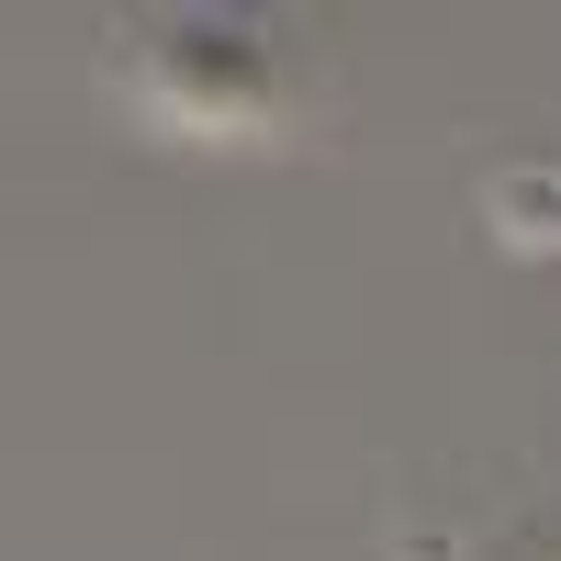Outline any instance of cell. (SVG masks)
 <instances>
[{
    "label": "cell",
    "instance_id": "obj_1",
    "mask_svg": "<svg viewBox=\"0 0 561 561\" xmlns=\"http://www.w3.org/2000/svg\"><path fill=\"white\" fill-rule=\"evenodd\" d=\"M113 34V90L169 135H270L293 113V68L259 12H147Z\"/></svg>",
    "mask_w": 561,
    "mask_h": 561
},
{
    "label": "cell",
    "instance_id": "obj_2",
    "mask_svg": "<svg viewBox=\"0 0 561 561\" xmlns=\"http://www.w3.org/2000/svg\"><path fill=\"white\" fill-rule=\"evenodd\" d=\"M550 180H561V169H550Z\"/></svg>",
    "mask_w": 561,
    "mask_h": 561
}]
</instances>
